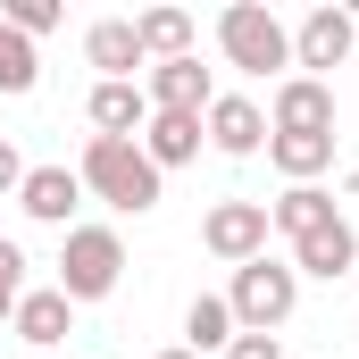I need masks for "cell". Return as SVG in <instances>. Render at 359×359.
<instances>
[{
	"mask_svg": "<svg viewBox=\"0 0 359 359\" xmlns=\"http://www.w3.org/2000/svg\"><path fill=\"white\" fill-rule=\"evenodd\" d=\"M76 176H84V201H109L117 217L159 209V184H168L151 159H142V142H109V134H92V142H84Z\"/></svg>",
	"mask_w": 359,
	"mask_h": 359,
	"instance_id": "6da1fadb",
	"label": "cell"
},
{
	"mask_svg": "<svg viewBox=\"0 0 359 359\" xmlns=\"http://www.w3.org/2000/svg\"><path fill=\"white\" fill-rule=\"evenodd\" d=\"M217 50H226V67L284 84V67H292V25L276 17L268 0H234V8L217 17Z\"/></svg>",
	"mask_w": 359,
	"mask_h": 359,
	"instance_id": "7a4b0ae2",
	"label": "cell"
},
{
	"mask_svg": "<svg viewBox=\"0 0 359 359\" xmlns=\"http://www.w3.org/2000/svg\"><path fill=\"white\" fill-rule=\"evenodd\" d=\"M117 276H126V243H117V226H67L59 234V292L84 309V301H109L117 292Z\"/></svg>",
	"mask_w": 359,
	"mask_h": 359,
	"instance_id": "3957f363",
	"label": "cell"
},
{
	"mask_svg": "<svg viewBox=\"0 0 359 359\" xmlns=\"http://www.w3.org/2000/svg\"><path fill=\"white\" fill-rule=\"evenodd\" d=\"M226 309H234L243 334H276V326L301 309V276H292V259H251V268H234Z\"/></svg>",
	"mask_w": 359,
	"mask_h": 359,
	"instance_id": "277c9868",
	"label": "cell"
},
{
	"mask_svg": "<svg viewBox=\"0 0 359 359\" xmlns=\"http://www.w3.org/2000/svg\"><path fill=\"white\" fill-rule=\"evenodd\" d=\"M268 201H217L209 217H201V251L209 259H226V268H251V259H268Z\"/></svg>",
	"mask_w": 359,
	"mask_h": 359,
	"instance_id": "5b68a950",
	"label": "cell"
},
{
	"mask_svg": "<svg viewBox=\"0 0 359 359\" xmlns=\"http://www.w3.org/2000/svg\"><path fill=\"white\" fill-rule=\"evenodd\" d=\"M351 42H359V17H351V8H309V17L292 25V67L326 84V67L351 59Z\"/></svg>",
	"mask_w": 359,
	"mask_h": 359,
	"instance_id": "8992f818",
	"label": "cell"
},
{
	"mask_svg": "<svg viewBox=\"0 0 359 359\" xmlns=\"http://www.w3.org/2000/svg\"><path fill=\"white\" fill-rule=\"evenodd\" d=\"M201 134H209V151L251 159V151H268V109H259L251 92H217V100L201 109Z\"/></svg>",
	"mask_w": 359,
	"mask_h": 359,
	"instance_id": "52a82bcc",
	"label": "cell"
},
{
	"mask_svg": "<svg viewBox=\"0 0 359 359\" xmlns=\"http://www.w3.org/2000/svg\"><path fill=\"white\" fill-rule=\"evenodd\" d=\"M268 134H334V84L318 76H284L268 100Z\"/></svg>",
	"mask_w": 359,
	"mask_h": 359,
	"instance_id": "ba28073f",
	"label": "cell"
},
{
	"mask_svg": "<svg viewBox=\"0 0 359 359\" xmlns=\"http://www.w3.org/2000/svg\"><path fill=\"white\" fill-rule=\"evenodd\" d=\"M292 276H318V284H334V276H359V226L334 209L318 234H301L292 243Z\"/></svg>",
	"mask_w": 359,
	"mask_h": 359,
	"instance_id": "9c48e42d",
	"label": "cell"
},
{
	"mask_svg": "<svg viewBox=\"0 0 359 359\" xmlns=\"http://www.w3.org/2000/svg\"><path fill=\"white\" fill-rule=\"evenodd\" d=\"M17 209L34 217V226H76V209H84V176L76 168H25V184H17Z\"/></svg>",
	"mask_w": 359,
	"mask_h": 359,
	"instance_id": "30bf717a",
	"label": "cell"
},
{
	"mask_svg": "<svg viewBox=\"0 0 359 359\" xmlns=\"http://www.w3.org/2000/svg\"><path fill=\"white\" fill-rule=\"evenodd\" d=\"M8 334H17V343H34V351H50V343H67V334H76V301H67L59 284H25V301H17V318H8Z\"/></svg>",
	"mask_w": 359,
	"mask_h": 359,
	"instance_id": "8fae6325",
	"label": "cell"
},
{
	"mask_svg": "<svg viewBox=\"0 0 359 359\" xmlns=\"http://www.w3.org/2000/svg\"><path fill=\"white\" fill-rule=\"evenodd\" d=\"M142 100H151V109H176V117H201V109L217 100V84H209L201 59H168V67L142 76Z\"/></svg>",
	"mask_w": 359,
	"mask_h": 359,
	"instance_id": "7c38bea8",
	"label": "cell"
},
{
	"mask_svg": "<svg viewBox=\"0 0 359 359\" xmlns=\"http://www.w3.org/2000/svg\"><path fill=\"white\" fill-rule=\"evenodd\" d=\"M84 59L100 67V84H134V67L151 76V59H142V42H134V17H100L84 34Z\"/></svg>",
	"mask_w": 359,
	"mask_h": 359,
	"instance_id": "4fadbf2b",
	"label": "cell"
},
{
	"mask_svg": "<svg viewBox=\"0 0 359 359\" xmlns=\"http://www.w3.org/2000/svg\"><path fill=\"white\" fill-rule=\"evenodd\" d=\"M84 117H92V134H109V142H142L151 100H142V84H92Z\"/></svg>",
	"mask_w": 359,
	"mask_h": 359,
	"instance_id": "5bb4252c",
	"label": "cell"
},
{
	"mask_svg": "<svg viewBox=\"0 0 359 359\" xmlns=\"http://www.w3.org/2000/svg\"><path fill=\"white\" fill-rule=\"evenodd\" d=\"M201 142H209L201 117H176V109H151V126H142V159H151L159 176H168V168H192Z\"/></svg>",
	"mask_w": 359,
	"mask_h": 359,
	"instance_id": "9a60e30c",
	"label": "cell"
},
{
	"mask_svg": "<svg viewBox=\"0 0 359 359\" xmlns=\"http://www.w3.org/2000/svg\"><path fill=\"white\" fill-rule=\"evenodd\" d=\"M326 217H334V192H326V184H284V192L268 201V226L284 234V243H301V234H318Z\"/></svg>",
	"mask_w": 359,
	"mask_h": 359,
	"instance_id": "2e32d148",
	"label": "cell"
},
{
	"mask_svg": "<svg viewBox=\"0 0 359 359\" xmlns=\"http://www.w3.org/2000/svg\"><path fill=\"white\" fill-rule=\"evenodd\" d=\"M268 159L284 184H318L334 168V134H268Z\"/></svg>",
	"mask_w": 359,
	"mask_h": 359,
	"instance_id": "e0dca14e",
	"label": "cell"
},
{
	"mask_svg": "<svg viewBox=\"0 0 359 359\" xmlns=\"http://www.w3.org/2000/svg\"><path fill=\"white\" fill-rule=\"evenodd\" d=\"M243 326H234V309H226V292H192V309H184V351L192 359H209V351H226Z\"/></svg>",
	"mask_w": 359,
	"mask_h": 359,
	"instance_id": "ac0fdd59",
	"label": "cell"
},
{
	"mask_svg": "<svg viewBox=\"0 0 359 359\" xmlns=\"http://www.w3.org/2000/svg\"><path fill=\"white\" fill-rule=\"evenodd\" d=\"M134 42H142V59H151V67L192 59V17H184V8H142V17H134Z\"/></svg>",
	"mask_w": 359,
	"mask_h": 359,
	"instance_id": "d6986e66",
	"label": "cell"
},
{
	"mask_svg": "<svg viewBox=\"0 0 359 359\" xmlns=\"http://www.w3.org/2000/svg\"><path fill=\"white\" fill-rule=\"evenodd\" d=\"M34 84H42V50H34L17 25H0V92H8V100H25Z\"/></svg>",
	"mask_w": 359,
	"mask_h": 359,
	"instance_id": "ffe728a7",
	"label": "cell"
},
{
	"mask_svg": "<svg viewBox=\"0 0 359 359\" xmlns=\"http://www.w3.org/2000/svg\"><path fill=\"white\" fill-rule=\"evenodd\" d=\"M59 17H67V8H59V0H0V25H17V34H25V42H42V34H50V25H59Z\"/></svg>",
	"mask_w": 359,
	"mask_h": 359,
	"instance_id": "44dd1931",
	"label": "cell"
},
{
	"mask_svg": "<svg viewBox=\"0 0 359 359\" xmlns=\"http://www.w3.org/2000/svg\"><path fill=\"white\" fill-rule=\"evenodd\" d=\"M25 268H34V259L0 234V326H8V318H17V301H25Z\"/></svg>",
	"mask_w": 359,
	"mask_h": 359,
	"instance_id": "7402d4cb",
	"label": "cell"
},
{
	"mask_svg": "<svg viewBox=\"0 0 359 359\" xmlns=\"http://www.w3.org/2000/svg\"><path fill=\"white\" fill-rule=\"evenodd\" d=\"M217 359H284V343H276V334H234Z\"/></svg>",
	"mask_w": 359,
	"mask_h": 359,
	"instance_id": "603a6c76",
	"label": "cell"
},
{
	"mask_svg": "<svg viewBox=\"0 0 359 359\" xmlns=\"http://www.w3.org/2000/svg\"><path fill=\"white\" fill-rule=\"evenodd\" d=\"M17 184H25V159H17V142L0 134V192H17Z\"/></svg>",
	"mask_w": 359,
	"mask_h": 359,
	"instance_id": "cb8c5ba5",
	"label": "cell"
},
{
	"mask_svg": "<svg viewBox=\"0 0 359 359\" xmlns=\"http://www.w3.org/2000/svg\"><path fill=\"white\" fill-rule=\"evenodd\" d=\"M159 359H192V351H184V343H176V351H159Z\"/></svg>",
	"mask_w": 359,
	"mask_h": 359,
	"instance_id": "d4e9b609",
	"label": "cell"
}]
</instances>
